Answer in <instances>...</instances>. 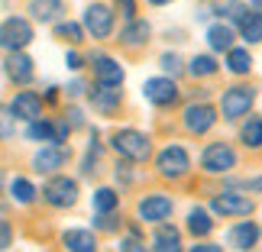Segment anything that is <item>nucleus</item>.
<instances>
[{"label": "nucleus", "mask_w": 262, "mask_h": 252, "mask_svg": "<svg viewBox=\"0 0 262 252\" xmlns=\"http://www.w3.org/2000/svg\"><path fill=\"white\" fill-rule=\"evenodd\" d=\"M204 4H214V0H204Z\"/></svg>", "instance_id": "nucleus-51"}, {"label": "nucleus", "mask_w": 262, "mask_h": 252, "mask_svg": "<svg viewBox=\"0 0 262 252\" xmlns=\"http://www.w3.org/2000/svg\"><path fill=\"white\" fill-rule=\"evenodd\" d=\"M52 133H55L52 117H39L33 123H26V129H23V136L29 143H42V146H52Z\"/></svg>", "instance_id": "nucleus-32"}, {"label": "nucleus", "mask_w": 262, "mask_h": 252, "mask_svg": "<svg viewBox=\"0 0 262 252\" xmlns=\"http://www.w3.org/2000/svg\"><path fill=\"white\" fill-rule=\"evenodd\" d=\"M159 65H162V75L172 78V81H175L178 75H185V58H181L178 52H172V49L159 55Z\"/></svg>", "instance_id": "nucleus-35"}, {"label": "nucleus", "mask_w": 262, "mask_h": 252, "mask_svg": "<svg viewBox=\"0 0 262 252\" xmlns=\"http://www.w3.org/2000/svg\"><path fill=\"white\" fill-rule=\"evenodd\" d=\"M117 252H152L146 246V239H133V236H120V246Z\"/></svg>", "instance_id": "nucleus-43"}, {"label": "nucleus", "mask_w": 262, "mask_h": 252, "mask_svg": "<svg viewBox=\"0 0 262 252\" xmlns=\"http://www.w3.org/2000/svg\"><path fill=\"white\" fill-rule=\"evenodd\" d=\"M52 36L55 39H62L65 45H72V49H78V45H84V29H81V23H78V19H58V23L52 26Z\"/></svg>", "instance_id": "nucleus-29"}, {"label": "nucleus", "mask_w": 262, "mask_h": 252, "mask_svg": "<svg viewBox=\"0 0 262 252\" xmlns=\"http://www.w3.org/2000/svg\"><path fill=\"white\" fill-rule=\"evenodd\" d=\"M156 175L162 181H181L191 175V152L181 143H168L156 152Z\"/></svg>", "instance_id": "nucleus-5"}, {"label": "nucleus", "mask_w": 262, "mask_h": 252, "mask_svg": "<svg viewBox=\"0 0 262 252\" xmlns=\"http://www.w3.org/2000/svg\"><path fill=\"white\" fill-rule=\"evenodd\" d=\"M253 252H256V249H253Z\"/></svg>", "instance_id": "nucleus-52"}, {"label": "nucleus", "mask_w": 262, "mask_h": 252, "mask_svg": "<svg viewBox=\"0 0 262 252\" xmlns=\"http://www.w3.org/2000/svg\"><path fill=\"white\" fill-rule=\"evenodd\" d=\"M110 149L117 152L120 162H129V165H143L152 158V136L143 133L136 126H120L110 133Z\"/></svg>", "instance_id": "nucleus-1"}, {"label": "nucleus", "mask_w": 262, "mask_h": 252, "mask_svg": "<svg viewBox=\"0 0 262 252\" xmlns=\"http://www.w3.org/2000/svg\"><path fill=\"white\" fill-rule=\"evenodd\" d=\"M88 87H91L88 78H72V81L62 87V94H65L68 100H78V97H84V94H88Z\"/></svg>", "instance_id": "nucleus-39"}, {"label": "nucleus", "mask_w": 262, "mask_h": 252, "mask_svg": "<svg viewBox=\"0 0 262 252\" xmlns=\"http://www.w3.org/2000/svg\"><path fill=\"white\" fill-rule=\"evenodd\" d=\"M217 123H220V117H217V107L210 100H191L181 110V129L188 136H207Z\"/></svg>", "instance_id": "nucleus-7"}, {"label": "nucleus", "mask_w": 262, "mask_h": 252, "mask_svg": "<svg viewBox=\"0 0 262 252\" xmlns=\"http://www.w3.org/2000/svg\"><path fill=\"white\" fill-rule=\"evenodd\" d=\"M198 165L204 175H220L227 178L233 168H239V152L233 143H227V139H214V143H207L204 149H201L198 155Z\"/></svg>", "instance_id": "nucleus-3"}, {"label": "nucleus", "mask_w": 262, "mask_h": 252, "mask_svg": "<svg viewBox=\"0 0 262 252\" xmlns=\"http://www.w3.org/2000/svg\"><path fill=\"white\" fill-rule=\"evenodd\" d=\"M256 97H259V90L253 84H243V81L230 84V87L220 90L217 117L224 120V123H239V120L249 117V110L256 107Z\"/></svg>", "instance_id": "nucleus-2"}, {"label": "nucleus", "mask_w": 262, "mask_h": 252, "mask_svg": "<svg viewBox=\"0 0 262 252\" xmlns=\"http://www.w3.org/2000/svg\"><path fill=\"white\" fill-rule=\"evenodd\" d=\"M114 178H117V185H133V181H136V175H133V165H129V162H120V158H117V165H114Z\"/></svg>", "instance_id": "nucleus-42"}, {"label": "nucleus", "mask_w": 262, "mask_h": 252, "mask_svg": "<svg viewBox=\"0 0 262 252\" xmlns=\"http://www.w3.org/2000/svg\"><path fill=\"white\" fill-rule=\"evenodd\" d=\"M175 214V197L162 194V191H149L136 200V220L139 223H149V226H159V223H168Z\"/></svg>", "instance_id": "nucleus-10"}, {"label": "nucleus", "mask_w": 262, "mask_h": 252, "mask_svg": "<svg viewBox=\"0 0 262 252\" xmlns=\"http://www.w3.org/2000/svg\"><path fill=\"white\" fill-rule=\"evenodd\" d=\"M39 97H42V107H46V104H58V97H62V87H58V84H46V90H42Z\"/></svg>", "instance_id": "nucleus-46"}, {"label": "nucleus", "mask_w": 262, "mask_h": 252, "mask_svg": "<svg viewBox=\"0 0 262 252\" xmlns=\"http://www.w3.org/2000/svg\"><path fill=\"white\" fill-rule=\"evenodd\" d=\"M224 191H239V194H262V175H249V178H227Z\"/></svg>", "instance_id": "nucleus-34"}, {"label": "nucleus", "mask_w": 262, "mask_h": 252, "mask_svg": "<svg viewBox=\"0 0 262 252\" xmlns=\"http://www.w3.org/2000/svg\"><path fill=\"white\" fill-rule=\"evenodd\" d=\"M249 13H256V16H262V0H249Z\"/></svg>", "instance_id": "nucleus-48"}, {"label": "nucleus", "mask_w": 262, "mask_h": 252, "mask_svg": "<svg viewBox=\"0 0 262 252\" xmlns=\"http://www.w3.org/2000/svg\"><path fill=\"white\" fill-rule=\"evenodd\" d=\"M13 246V223L7 217H0V252H7Z\"/></svg>", "instance_id": "nucleus-44"}, {"label": "nucleus", "mask_w": 262, "mask_h": 252, "mask_svg": "<svg viewBox=\"0 0 262 252\" xmlns=\"http://www.w3.org/2000/svg\"><path fill=\"white\" fill-rule=\"evenodd\" d=\"M65 68H68V72H84V68H88V58H84V52H78V49H68V52H65Z\"/></svg>", "instance_id": "nucleus-41"}, {"label": "nucleus", "mask_w": 262, "mask_h": 252, "mask_svg": "<svg viewBox=\"0 0 262 252\" xmlns=\"http://www.w3.org/2000/svg\"><path fill=\"white\" fill-rule=\"evenodd\" d=\"M198 19H201V23H210V7H201L198 10Z\"/></svg>", "instance_id": "nucleus-47"}, {"label": "nucleus", "mask_w": 262, "mask_h": 252, "mask_svg": "<svg viewBox=\"0 0 262 252\" xmlns=\"http://www.w3.org/2000/svg\"><path fill=\"white\" fill-rule=\"evenodd\" d=\"M149 7H168V4H175V0H146Z\"/></svg>", "instance_id": "nucleus-49"}, {"label": "nucleus", "mask_w": 262, "mask_h": 252, "mask_svg": "<svg viewBox=\"0 0 262 252\" xmlns=\"http://www.w3.org/2000/svg\"><path fill=\"white\" fill-rule=\"evenodd\" d=\"M204 39H207V45H210V55L214 52H230V49L236 45V29L230 26V23H224V19H214V23H207V33H204Z\"/></svg>", "instance_id": "nucleus-22"}, {"label": "nucleus", "mask_w": 262, "mask_h": 252, "mask_svg": "<svg viewBox=\"0 0 262 252\" xmlns=\"http://www.w3.org/2000/svg\"><path fill=\"white\" fill-rule=\"evenodd\" d=\"M91 207H94V214H117L120 210V191L117 188H94V194H91Z\"/></svg>", "instance_id": "nucleus-30"}, {"label": "nucleus", "mask_w": 262, "mask_h": 252, "mask_svg": "<svg viewBox=\"0 0 262 252\" xmlns=\"http://www.w3.org/2000/svg\"><path fill=\"white\" fill-rule=\"evenodd\" d=\"M88 136H91V143L84 149V155H81V178L91 181V178H97V171H100V162H104V143H100V133L94 126L88 129Z\"/></svg>", "instance_id": "nucleus-24"}, {"label": "nucleus", "mask_w": 262, "mask_h": 252, "mask_svg": "<svg viewBox=\"0 0 262 252\" xmlns=\"http://www.w3.org/2000/svg\"><path fill=\"white\" fill-rule=\"evenodd\" d=\"M39 197H42V204H49L52 210H72L78 204V197H81V185H78V178H68L62 171V175H52V178L42 181Z\"/></svg>", "instance_id": "nucleus-4"}, {"label": "nucleus", "mask_w": 262, "mask_h": 252, "mask_svg": "<svg viewBox=\"0 0 262 252\" xmlns=\"http://www.w3.org/2000/svg\"><path fill=\"white\" fill-rule=\"evenodd\" d=\"M149 249H152V252H185V243H181V230H178L175 223H159V226L152 230Z\"/></svg>", "instance_id": "nucleus-23"}, {"label": "nucleus", "mask_w": 262, "mask_h": 252, "mask_svg": "<svg viewBox=\"0 0 262 252\" xmlns=\"http://www.w3.org/2000/svg\"><path fill=\"white\" fill-rule=\"evenodd\" d=\"M210 214L224 217V220H243L256 214V197L239 194V191H220V194L210 197Z\"/></svg>", "instance_id": "nucleus-8"}, {"label": "nucleus", "mask_w": 262, "mask_h": 252, "mask_svg": "<svg viewBox=\"0 0 262 252\" xmlns=\"http://www.w3.org/2000/svg\"><path fill=\"white\" fill-rule=\"evenodd\" d=\"M10 117L16 120V123H33V120L42 117V97H39V90H29V87H19L13 97H10Z\"/></svg>", "instance_id": "nucleus-14"}, {"label": "nucleus", "mask_w": 262, "mask_h": 252, "mask_svg": "<svg viewBox=\"0 0 262 252\" xmlns=\"http://www.w3.org/2000/svg\"><path fill=\"white\" fill-rule=\"evenodd\" d=\"M16 136V120L10 117L7 104H0V143H10Z\"/></svg>", "instance_id": "nucleus-36"}, {"label": "nucleus", "mask_w": 262, "mask_h": 252, "mask_svg": "<svg viewBox=\"0 0 262 252\" xmlns=\"http://www.w3.org/2000/svg\"><path fill=\"white\" fill-rule=\"evenodd\" d=\"M75 158V149L72 146H42L39 152L33 155V171L36 175H46V178H52V175H62V168L68 165Z\"/></svg>", "instance_id": "nucleus-13"}, {"label": "nucleus", "mask_w": 262, "mask_h": 252, "mask_svg": "<svg viewBox=\"0 0 262 252\" xmlns=\"http://www.w3.org/2000/svg\"><path fill=\"white\" fill-rule=\"evenodd\" d=\"M123 223L126 220L120 214H94L91 230H94V233H104V236H114V233H123Z\"/></svg>", "instance_id": "nucleus-33"}, {"label": "nucleus", "mask_w": 262, "mask_h": 252, "mask_svg": "<svg viewBox=\"0 0 262 252\" xmlns=\"http://www.w3.org/2000/svg\"><path fill=\"white\" fill-rule=\"evenodd\" d=\"M110 10L123 16V23H129V19L139 16V4H136V0H110Z\"/></svg>", "instance_id": "nucleus-38"}, {"label": "nucleus", "mask_w": 262, "mask_h": 252, "mask_svg": "<svg viewBox=\"0 0 262 252\" xmlns=\"http://www.w3.org/2000/svg\"><path fill=\"white\" fill-rule=\"evenodd\" d=\"M33 39H36V26L23 13L0 19V49L4 52H26L33 45Z\"/></svg>", "instance_id": "nucleus-6"}, {"label": "nucleus", "mask_w": 262, "mask_h": 252, "mask_svg": "<svg viewBox=\"0 0 262 252\" xmlns=\"http://www.w3.org/2000/svg\"><path fill=\"white\" fill-rule=\"evenodd\" d=\"M185 252H227L224 243H214V239H198L194 246H185Z\"/></svg>", "instance_id": "nucleus-45"}, {"label": "nucleus", "mask_w": 262, "mask_h": 252, "mask_svg": "<svg viewBox=\"0 0 262 252\" xmlns=\"http://www.w3.org/2000/svg\"><path fill=\"white\" fill-rule=\"evenodd\" d=\"M224 68H227L233 78H246L249 72H253V52H249L246 45H233V49L224 55Z\"/></svg>", "instance_id": "nucleus-28"}, {"label": "nucleus", "mask_w": 262, "mask_h": 252, "mask_svg": "<svg viewBox=\"0 0 262 252\" xmlns=\"http://www.w3.org/2000/svg\"><path fill=\"white\" fill-rule=\"evenodd\" d=\"M58 243L65 246V252H100V239H97L94 230H88V226H68V230H62Z\"/></svg>", "instance_id": "nucleus-19"}, {"label": "nucleus", "mask_w": 262, "mask_h": 252, "mask_svg": "<svg viewBox=\"0 0 262 252\" xmlns=\"http://www.w3.org/2000/svg\"><path fill=\"white\" fill-rule=\"evenodd\" d=\"M4 194H10V200H13V204H19V207H33L36 200H39V188H36L26 175H13Z\"/></svg>", "instance_id": "nucleus-26"}, {"label": "nucleus", "mask_w": 262, "mask_h": 252, "mask_svg": "<svg viewBox=\"0 0 262 252\" xmlns=\"http://www.w3.org/2000/svg\"><path fill=\"white\" fill-rule=\"evenodd\" d=\"M259 239H262V226L256 220H239L227 230V246H233L239 252H253L259 246Z\"/></svg>", "instance_id": "nucleus-17"}, {"label": "nucleus", "mask_w": 262, "mask_h": 252, "mask_svg": "<svg viewBox=\"0 0 262 252\" xmlns=\"http://www.w3.org/2000/svg\"><path fill=\"white\" fill-rule=\"evenodd\" d=\"M236 139L243 143L246 152H262V117L259 113H249V117L239 120Z\"/></svg>", "instance_id": "nucleus-25"}, {"label": "nucleus", "mask_w": 262, "mask_h": 252, "mask_svg": "<svg viewBox=\"0 0 262 252\" xmlns=\"http://www.w3.org/2000/svg\"><path fill=\"white\" fill-rule=\"evenodd\" d=\"M88 104L97 110L100 117H114L120 107H123V90L120 87H97V84H91L88 87Z\"/></svg>", "instance_id": "nucleus-18"}, {"label": "nucleus", "mask_w": 262, "mask_h": 252, "mask_svg": "<svg viewBox=\"0 0 262 252\" xmlns=\"http://www.w3.org/2000/svg\"><path fill=\"white\" fill-rule=\"evenodd\" d=\"M84 58H88V68H91V75H94L97 87H123L126 72H123V65H120L114 55L94 49V52H88Z\"/></svg>", "instance_id": "nucleus-11"}, {"label": "nucleus", "mask_w": 262, "mask_h": 252, "mask_svg": "<svg viewBox=\"0 0 262 252\" xmlns=\"http://www.w3.org/2000/svg\"><path fill=\"white\" fill-rule=\"evenodd\" d=\"M185 72L194 78V81H204V78L220 75V62L210 52H198V55H191L188 62H185Z\"/></svg>", "instance_id": "nucleus-27"}, {"label": "nucleus", "mask_w": 262, "mask_h": 252, "mask_svg": "<svg viewBox=\"0 0 262 252\" xmlns=\"http://www.w3.org/2000/svg\"><path fill=\"white\" fill-rule=\"evenodd\" d=\"M123 49H146L149 42H152V23L143 16L129 19V23H123V29H120V39H117Z\"/></svg>", "instance_id": "nucleus-20"}, {"label": "nucleus", "mask_w": 262, "mask_h": 252, "mask_svg": "<svg viewBox=\"0 0 262 252\" xmlns=\"http://www.w3.org/2000/svg\"><path fill=\"white\" fill-rule=\"evenodd\" d=\"M4 75H7L10 84L29 87V84L36 81V62H33V55H29V52H7V58H4Z\"/></svg>", "instance_id": "nucleus-15"}, {"label": "nucleus", "mask_w": 262, "mask_h": 252, "mask_svg": "<svg viewBox=\"0 0 262 252\" xmlns=\"http://www.w3.org/2000/svg\"><path fill=\"white\" fill-rule=\"evenodd\" d=\"M236 29V39H243L246 45H256V42H262V16H256V13H243V19L233 26Z\"/></svg>", "instance_id": "nucleus-31"}, {"label": "nucleus", "mask_w": 262, "mask_h": 252, "mask_svg": "<svg viewBox=\"0 0 262 252\" xmlns=\"http://www.w3.org/2000/svg\"><path fill=\"white\" fill-rule=\"evenodd\" d=\"M217 230V220H214V214H210L207 207H191L188 210V217H185V233L188 236H194V243L198 239H210V233Z\"/></svg>", "instance_id": "nucleus-21"}, {"label": "nucleus", "mask_w": 262, "mask_h": 252, "mask_svg": "<svg viewBox=\"0 0 262 252\" xmlns=\"http://www.w3.org/2000/svg\"><path fill=\"white\" fill-rule=\"evenodd\" d=\"M68 16V0H29L26 4V19L29 23H42V26H55L58 19Z\"/></svg>", "instance_id": "nucleus-16"}, {"label": "nucleus", "mask_w": 262, "mask_h": 252, "mask_svg": "<svg viewBox=\"0 0 262 252\" xmlns=\"http://www.w3.org/2000/svg\"><path fill=\"white\" fill-rule=\"evenodd\" d=\"M143 97H146V104H152L156 110H172L181 100V87L172 78L156 75V78H146L143 81Z\"/></svg>", "instance_id": "nucleus-12"}, {"label": "nucleus", "mask_w": 262, "mask_h": 252, "mask_svg": "<svg viewBox=\"0 0 262 252\" xmlns=\"http://www.w3.org/2000/svg\"><path fill=\"white\" fill-rule=\"evenodd\" d=\"M62 120L68 123V129H72V133H75V129H84V126H88L84 110L78 107V104H68V107H65V113H62Z\"/></svg>", "instance_id": "nucleus-37"}, {"label": "nucleus", "mask_w": 262, "mask_h": 252, "mask_svg": "<svg viewBox=\"0 0 262 252\" xmlns=\"http://www.w3.org/2000/svg\"><path fill=\"white\" fill-rule=\"evenodd\" d=\"M81 29L94 42H107L117 29V13L110 10V4H88L84 16H81Z\"/></svg>", "instance_id": "nucleus-9"}, {"label": "nucleus", "mask_w": 262, "mask_h": 252, "mask_svg": "<svg viewBox=\"0 0 262 252\" xmlns=\"http://www.w3.org/2000/svg\"><path fill=\"white\" fill-rule=\"evenodd\" d=\"M52 126H55L52 146H68V139H72V129H68V123H65L62 117H52Z\"/></svg>", "instance_id": "nucleus-40"}, {"label": "nucleus", "mask_w": 262, "mask_h": 252, "mask_svg": "<svg viewBox=\"0 0 262 252\" xmlns=\"http://www.w3.org/2000/svg\"><path fill=\"white\" fill-rule=\"evenodd\" d=\"M4 191H7V171L0 168V194H4Z\"/></svg>", "instance_id": "nucleus-50"}]
</instances>
